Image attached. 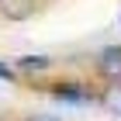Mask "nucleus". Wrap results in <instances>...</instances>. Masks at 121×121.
I'll return each instance as SVG.
<instances>
[{"label": "nucleus", "instance_id": "0eeeda50", "mask_svg": "<svg viewBox=\"0 0 121 121\" xmlns=\"http://www.w3.org/2000/svg\"><path fill=\"white\" fill-rule=\"evenodd\" d=\"M24 121H59V118H52V114H31V118H24Z\"/></svg>", "mask_w": 121, "mask_h": 121}, {"label": "nucleus", "instance_id": "7ed1b4c3", "mask_svg": "<svg viewBox=\"0 0 121 121\" xmlns=\"http://www.w3.org/2000/svg\"><path fill=\"white\" fill-rule=\"evenodd\" d=\"M56 97L66 100V104H83V100H86V90H83V86H69V83H66V86H56Z\"/></svg>", "mask_w": 121, "mask_h": 121}, {"label": "nucleus", "instance_id": "39448f33", "mask_svg": "<svg viewBox=\"0 0 121 121\" xmlns=\"http://www.w3.org/2000/svg\"><path fill=\"white\" fill-rule=\"evenodd\" d=\"M104 107H107L111 114H121V83L111 86V90L104 93Z\"/></svg>", "mask_w": 121, "mask_h": 121}, {"label": "nucleus", "instance_id": "423d86ee", "mask_svg": "<svg viewBox=\"0 0 121 121\" xmlns=\"http://www.w3.org/2000/svg\"><path fill=\"white\" fill-rule=\"evenodd\" d=\"M14 76H17V73H14V69H7V66L0 62V80H14Z\"/></svg>", "mask_w": 121, "mask_h": 121}, {"label": "nucleus", "instance_id": "f03ea898", "mask_svg": "<svg viewBox=\"0 0 121 121\" xmlns=\"http://www.w3.org/2000/svg\"><path fill=\"white\" fill-rule=\"evenodd\" d=\"M35 0H0V14L7 21H28L31 14H35Z\"/></svg>", "mask_w": 121, "mask_h": 121}, {"label": "nucleus", "instance_id": "f257e3e1", "mask_svg": "<svg viewBox=\"0 0 121 121\" xmlns=\"http://www.w3.org/2000/svg\"><path fill=\"white\" fill-rule=\"evenodd\" d=\"M97 69H100L104 76H111V80H118V83H121V45L104 48L100 56H97Z\"/></svg>", "mask_w": 121, "mask_h": 121}, {"label": "nucleus", "instance_id": "20e7f679", "mask_svg": "<svg viewBox=\"0 0 121 121\" xmlns=\"http://www.w3.org/2000/svg\"><path fill=\"white\" fill-rule=\"evenodd\" d=\"M45 66H48L45 56H24V59H17V69H24V73H42Z\"/></svg>", "mask_w": 121, "mask_h": 121}]
</instances>
